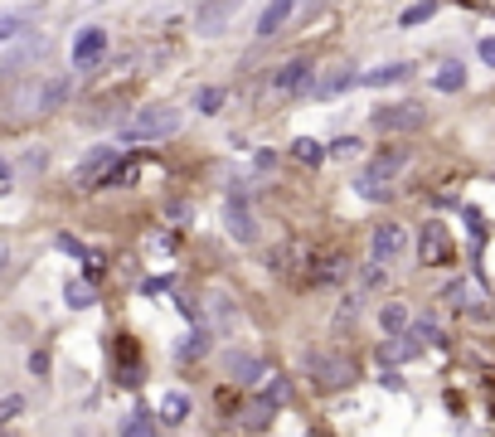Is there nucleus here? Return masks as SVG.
<instances>
[{
  "label": "nucleus",
  "mask_w": 495,
  "mask_h": 437,
  "mask_svg": "<svg viewBox=\"0 0 495 437\" xmlns=\"http://www.w3.org/2000/svg\"><path fill=\"white\" fill-rule=\"evenodd\" d=\"M180 126H185V117H180L175 107H146L136 117V126L126 132V141H165V136H175Z\"/></svg>",
  "instance_id": "1"
},
{
  "label": "nucleus",
  "mask_w": 495,
  "mask_h": 437,
  "mask_svg": "<svg viewBox=\"0 0 495 437\" xmlns=\"http://www.w3.org/2000/svg\"><path fill=\"white\" fill-rule=\"evenodd\" d=\"M306 370L316 374L321 389H345V384H355V364H350L345 355H325V350H311V355H306Z\"/></svg>",
  "instance_id": "2"
},
{
  "label": "nucleus",
  "mask_w": 495,
  "mask_h": 437,
  "mask_svg": "<svg viewBox=\"0 0 495 437\" xmlns=\"http://www.w3.org/2000/svg\"><path fill=\"white\" fill-rule=\"evenodd\" d=\"M422 122H428V107L422 103H389L374 112V126H384V132H418Z\"/></svg>",
  "instance_id": "3"
},
{
  "label": "nucleus",
  "mask_w": 495,
  "mask_h": 437,
  "mask_svg": "<svg viewBox=\"0 0 495 437\" xmlns=\"http://www.w3.org/2000/svg\"><path fill=\"white\" fill-rule=\"evenodd\" d=\"M112 171H117V151H112V146H97V151H88V156H83V165L74 171V180H78V185H107Z\"/></svg>",
  "instance_id": "4"
},
{
  "label": "nucleus",
  "mask_w": 495,
  "mask_h": 437,
  "mask_svg": "<svg viewBox=\"0 0 495 437\" xmlns=\"http://www.w3.org/2000/svg\"><path fill=\"white\" fill-rule=\"evenodd\" d=\"M103 49H107V35L97 30V25H88V30H83V35L74 39V64H78V68H97Z\"/></svg>",
  "instance_id": "5"
},
{
  "label": "nucleus",
  "mask_w": 495,
  "mask_h": 437,
  "mask_svg": "<svg viewBox=\"0 0 495 437\" xmlns=\"http://www.w3.org/2000/svg\"><path fill=\"white\" fill-rule=\"evenodd\" d=\"M403 243H408V233L399 229V223H379L370 253H374V263H389V258H399L403 253Z\"/></svg>",
  "instance_id": "6"
},
{
  "label": "nucleus",
  "mask_w": 495,
  "mask_h": 437,
  "mask_svg": "<svg viewBox=\"0 0 495 437\" xmlns=\"http://www.w3.org/2000/svg\"><path fill=\"white\" fill-rule=\"evenodd\" d=\"M451 258V238L442 229V219H428V229H422V263H447Z\"/></svg>",
  "instance_id": "7"
},
{
  "label": "nucleus",
  "mask_w": 495,
  "mask_h": 437,
  "mask_svg": "<svg viewBox=\"0 0 495 437\" xmlns=\"http://www.w3.org/2000/svg\"><path fill=\"white\" fill-rule=\"evenodd\" d=\"M272 88H277V93H306V88H311V64H306V59L282 64L277 78H272Z\"/></svg>",
  "instance_id": "8"
},
{
  "label": "nucleus",
  "mask_w": 495,
  "mask_h": 437,
  "mask_svg": "<svg viewBox=\"0 0 495 437\" xmlns=\"http://www.w3.org/2000/svg\"><path fill=\"white\" fill-rule=\"evenodd\" d=\"M393 165H399L393 156H379L370 171L360 175V194H364V200H384V194H389V190H384V175H393Z\"/></svg>",
  "instance_id": "9"
},
{
  "label": "nucleus",
  "mask_w": 495,
  "mask_h": 437,
  "mask_svg": "<svg viewBox=\"0 0 495 437\" xmlns=\"http://www.w3.org/2000/svg\"><path fill=\"white\" fill-rule=\"evenodd\" d=\"M229 233L238 238V243H252V238H258V223H252V209L243 204V200H229Z\"/></svg>",
  "instance_id": "10"
},
{
  "label": "nucleus",
  "mask_w": 495,
  "mask_h": 437,
  "mask_svg": "<svg viewBox=\"0 0 495 437\" xmlns=\"http://www.w3.org/2000/svg\"><path fill=\"white\" fill-rule=\"evenodd\" d=\"M233 10H238V0H209L200 15H194V25H200V35H219L223 20H229Z\"/></svg>",
  "instance_id": "11"
},
{
  "label": "nucleus",
  "mask_w": 495,
  "mask_h": 437,
  "mask_svg": "<svg viewBox=\"0 0 495 437\" xmlns=\"http://www.w3.org/2000/svg\"><path fill=\"white\" fill-rule=\"evenodd\" d=\"M292 10H296V0H272V5H267L262 15H258V35H262V39H267V35H277L282 25H287Z\"/></svg>",
  "instance_id": "12"
},
{
  "label": "nucleus",
  "mask_w": 495,
  "mask_h": 437,
  "mask_svg": "<svg viewBox=\"0 0 495 437\" xmlns=\"http://www.w3.org/2000/svg\"><path fill=\"white\" fill-rule=\"evenodd\" d=\"M355 83H360V74H355V68H350V64H341V68H331V74H325L321 78V97H335V93H345V88H355Z\"/></svg>",
  "instance_id": "13"
},
{
  "label": "nucleus",
  "mask_w": 495,
  "mask_h": 437,
  "mask_svg": "<svg viewBox=\"0 0 495 437\" xmlns=\"http://www.w3.org/2000/svg\"><path fill=\"white\" fill-rule=\"evenodd\" d=\"M413 350H418V335H393V341H384V345H379V360H384V364H399V360H408V355H413Z\"/></svg>",
  "instance_id": "14"
},
{
  "label": "nucleus",
  "mask_w": 495,
  "mask_h": 437,
  "mask_svg": "<svg viewBox=\"0 0 495 437\" xmlns=\"http://www.w3.org/2000/svg\"><path fill=\"white\" fill-rule=\"evenodd\" d=\"M223 364H229V374L238 379V384H252V379L262 374V364L252 355H243V350H229V360H223Z\"/></svg>",
  "instance_id": "15"
},
{
  "label": "nucleus",
  "mask_w": 495,
  "mask_h": 437,
  "mask_svg": "<svg viewBox=\"0 0 495 437\" xmlns=\"http://www.w3.org/2000/svg\"><path fill=\"white\" fill-rule=\"evenodd\" d=\"M185 418H190V399H185V393H165V399H161V422H165V428H180Z\"/></svg>",
  "instance_id": "16"
},
{
  "label": "nucleus",
  "mask_w": 495,
  "mask_h": 437,
  "mask_svg": "<svg viewBox=\"0 0 495 437\" xmlns=\"http://www.w3.org/2000/svg\"><path fill=\"white\" fill-rule=\"evenodd\" d=\"M447 302L451 306H471V312H480V306H486V302H480V287H476V282H451V287H447Z\"/></svg>",
  "instance_id": "17"
},
{
  "label": "nucleus",
  "mask_w": 495,
  "mask_h": 437,
  "mask_svg": "<svg viewBox=\"0 0 495 437\" xmlns=\"http://www.w3.org/2000/svg\"><path fill=\"white\" fill-rule=\"evenodd\" d=\"M437 88H442V93H457V88H466V64H442V68H437Z\"/></svg>",
  "instance_id": "18"
},
{
  "label": "nucleus",
  "mask_w": 495,
  "mask_h": 437,
  "mask_svg": "<svg viewBox=\"0 0 495 437\" xmlns=\"http://www.w3.org/2000/svg\"><path fill=\"white\" fill-rule=\"evenodd\" d=\"M432 15H437V0H418V5H408L403 15H399V25H403V30H413V25L432 20Z\"/></svg>",
  "instance_id": "19"
},
{
  "label": "nucleus",
  "mask_w": 495,
  "mask_h": 437,
  "mask_svg": "<svg viewBox=\"0 0 495 437\" xmlns=\"http://www.w3.org/2000/svg\"><path fill=\"white\" fill-rule=\"evenodd\" d=\"M64 302L78 312V306H93L97 297H93V287H88V282H68V287H64Z\"/></svg>",
  "instance_id": "20"
},
{
  "label": "nucleus",
  "mask_w": 495,
  "mask_h": 437,
  "mask_svg": "<svg viewBox=\"0 0 495 437\" xmlns=\"http://www.w3.org/2000/svg\"><path fill=\"white\" fill-rule=\"evenodd\" d=\"M408 78V64H389V68H374L364 83H374V88H384V83H403Z\"/></svg>",
  "instance_id": "21"
},
{
  "label": "nucleus",
  "mask_w": 495,
  "mask_h": 437,
  "mask_svg": "<svg viewBox=\"0 0 495 437\" xmlns=\"http://www.w3.org/2000/svg\"><path fill=\"white\" fill-rule=\"evenodd\" d=\"M194 107H200L204 117H214V112L223 107V88H200L194 93Z\"/></svg>",
  "instance_id": "22"
},
{
  "label": "nucleus",
  "mask_w": 495,
  "mask_h": 437,
  "mask_svg": "<svg viewBox=\"0 0 495 437\" xmlns=\"http://www.w3.org/2000/svg\"><path fill=\"white\" fill-rule=\"evenodd\" d=\"M296 161L321 165V161H325V146H321V141H311V136H302V141H296Z\"/></svg>",
  "instance_id": "23"
},
{
  "label": "nucleus",
  "mask_w": 495,
  "mask_h": 437,
  "mask_svg": "<svg viewBox=\"0 0 495 437\" xmlns=\"http://www.w3.org/2000/svg\"><path fill=\"white\" fill-rule=\"evenodd\" d=\"M403 326H408V312H403V306H399V302L384 306V331H389V335H399Z\"/></svg>",
  "instance_id": "24"
},
{
  "label": "nucleus",
  "mask_w": 495,
  "mask_h": 437,
  "mask_svg": "<svg viewBox=\"0 0 495 437\" xmlns=\"http://www.w3.org/2000/svg\"><path fill=\"white\" fill-rule=\"evenodd\" d=\"M126 437H141V432H151V413H146V408H136V413L132 418H126V428H122Z\"/></svg>",
  "instance_id": "25"
},
{
  "label": "nucleus",
  "mask_w": 495,
  "mask_h": 437,
  "mask_svg": "<svg viewBox=\"0 0 495 437\" xmlns=\"http://www.w3.org/2000/svg\"><path fill=\"white\" fill-rule=\"evenodd\" d=\"M262 399H267V403H287V399H292V384H287V379H272V384L262 389Z\"/></svg>",
  "instance_id": "26"
},
{
  "label": "nucleus",
  "mask_w": 495,
  "mask_h": 437,
  "mask_svg": "<svg viewBox=\"0 0 495 437\" xmlns=\"http://www.w3.org/2000/svg\"><path fill=\"white\" fill-rule=\"evenodd\" d=\"M272 408H277V403H267V399H262V403H252L243 422H248V428H262V422H267V413H272Z\"/></svg>",
  "instance_id": "27"
},
{
  "label": "nucleus",
  "mask_w": 495,
  "mask_h": 437,
  "mask_svg": "<svg viewBox=\"0 0 495 437\" xmlns=\"http://www.w3.org/2000/svg\"><path fill=\"white\" fill-rule=\"evenodd\" d=\"M204 350H209V341H204V335H194V341H185V345H180V360H200Z\"/></svg>",
  "instance_id": "28"
},
{
  "label": "nucleus",
  "mask_w": 495,
  "mask_h": 437,
  "mask_svg": "<svg viewBox=\"0 0 495 437\" xmlns=\"http://www.w3.org/2000/svg\"><path fill=\"white\" fill-rule=\"evenodd\" d=\"M331 151H335V156H355V151H360V141H355V136H341Z\"/></svg>",
  "instance_id": "29"
},
{
  "label": "nucleus",
  "mask_w": 495,
  "mask_h": 437,
  "mask_svg": "<svg viewBox=\"0 0 495 437\" xmlns=\"http://www.w3.org/2000/svg\"><path fill=\"white\" fill-rule=\"evenodd\" d=\"M413 335H418V341H437V326H432V321H418Z\"/></svg>",
  "instance_id": "30"
},
{
  "label": "nucleus",
  "mask_w": 495,
  "mask_h": 437,
  "mask_svg": "<svg viewBox=\"0 0 495 437\" xmlns=\"http://www.w3.org/2000/svg\"><path fill=\"white\" fill-rule=\"evenodd\" d=\"M480 59H486V64L495 68V35H486V39H480Z\"/></svg>",
  "instance_id": "31"
},
{
  "label": "nucleus",
  "mask_w": 495,
  "mask_h": 437,
  "mask_svg": "<svg viewBox=\"0 0 495 437\" xmlns=\"http://www.w3.org/2000/svg\"><path fill=\"white\" fill-rule=\"evenodd\" d=\"M15 413H20V393H10V399L0 403V418H15Z\"/></svg>",
  "instance_id": "32"
}]
</instances>
